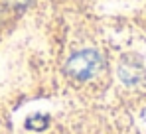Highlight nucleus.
<instances>
[{"label": "nucleus", "instance_id": "1", "mask_svg": "<svg viewBox=\"0 0 146 134\" xmlns=\"http://www.w3.org/2000/svg\"><path fill=\"white\" fill-rule=\"evenodd\" d=\"M99 69H101V55L93 49H85V51L75 53L65 65V71L73 79H79V81L93 77Z\"/></svg>", "mask_w": 146, "mask_h": 134}, {"label": "nucleus", "instance_id": "2", "mask_svg": "<svg viewBox=\"0 0 146 134\" xmlns=\"http://www.w3.org/2000/svg\"><path fill=\"white\" fill-rule=\"evenodd\" d=\"M26 126H28V128H34V130H44V128L48 126V116H46V114H36V116H32V118L28 120Z\"/></svg>", "mask_w": 146, "mask_h": 134}]
</instances>
